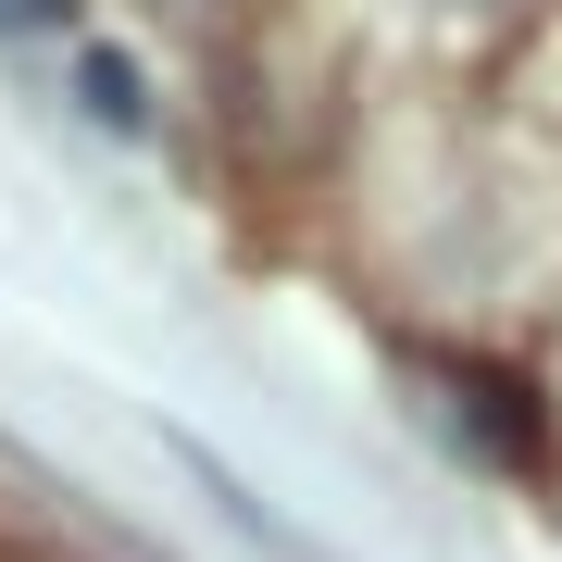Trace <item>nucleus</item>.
Masks as SVG:
<instances>
[{
    "label": "nucleus",
    "instance_id": "nucleus-2",
    "mask_svg": "<svg viewBox=\"0 0 562 562\" xmlns=\"http://www.w3.org/2000/svg\"><path fill=\"white\" fill-rule=\"evenodd\" d=\"M88 125H125V138H138V125H150V101H138V63H125V50H88Z\"/></svg>",
    "mask_w": 562,
    "mask_h": 562
},
{
    "label": "nucleus",
    "instance_id": "nucleus-3",
    "mask_svg": "<svg viewBox=\"0 0 562 562\" xmlns=\"http://www.w3.org/2000/svg\"><path fill=\"white\" fill-rule=\"evenodd\" d=\"M63 0H0V38H13V25H50Z\"/></svg>",
    "mask_w": 562,
    "mask_h": 562
},
{
    "label": "nucleus",
    "instance_id": "nucleus-4",
    "mask_svg": "<svg viewBox=\"0 0 562 562\" xmlns=\"http://www.w3.org/2000/svg\"><path fill=\"white\" fill-rule=\"evenodd\" d=\"M450 13H513V0H450Z\"/></svg>",
    "mask_w": 562,
    "mask_h": 562
},
{
    "label": "nucleus",
    "instance_id": "nucleus-1",
    "mask_svg": "<svg viewBox=\"0 0 562 562\" xmlns=\"http://www.w3.org/2000/svg\"><path fill=\"white\" fill-rule=\"evenodd\" d=\"M425 387H450V401H425V413H438L475 462H538V413H525V387L501 362H425Z\"/></svg>",
    "mask_w": 562,
    "mask_h": 562
}]
</instances>
